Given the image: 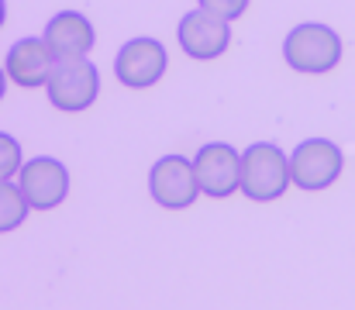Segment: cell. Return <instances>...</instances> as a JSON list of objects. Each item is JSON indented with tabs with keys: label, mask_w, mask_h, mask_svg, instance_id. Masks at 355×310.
<instances>
[{
	"label": "cell",
	"mask_w": 355,
	"mask_h": 310,
	"mask_svg": "<svg viewBox=\"0 0 355 310\" xmlns=\"http://www.w3.org/2000/svg\"><path fill=\"white\" fill-rule=\"evenodd\" d=\"M293 187L290 155L272 141H252L241 152V193L255 204H272Z\"/></svg>",
	"instance_id": "6da1fadb"
},
{
	"label": "cell",
	"mask_w": 355,
	"mask_h": 310,
	"mask_svg": "<svg viewBox=\"0 0 355 310\" xmlns=\"http://www.w3.org/2000/svg\"><path fill=\"white\" fill-rule=\"evenodd\" d=\"M342 52L345 49H342L338 31L318 21L297 24L283 42V59L297 73H328L342 62Z\"/></svg>",
	"instance_id": "7a4b0ae2"
},
{
	"label": "cell",
	"mask_w": 355,
	"mask_h": 310,
	"mask_svg": "<svg viewBox=\"0 0 355 310\" xmlns=\"http://www.w3.org/2000/svg\"><path fill=\"white\" fill-rule=\"evenodd\" d=\"M45 90H49V101L55 110L80 114L101 97V73L87 55L83 59H55Z\"/></svg>",
	"instance_id": "3957f363"
},
{
	"label": "cell",
	"mask_w": 355,
	"mask_h": 310,
	"mask_svg": "<svg viewBox=\"0 0 355 310\" xmlns=\"http://www.w3.org/2000/svg\"><path fill=\"white\" fill-rule=\"evenodd\" d=\"M342 166H345V155L335 141L328 138H307L300 141L293 152H290V173H293V187L307 190V193H318V190H328L338 176H342Z\"/></svg>",
	"instance_id": "277c9868"
},
{
	"label": "cell",
	"mask_w": 355,
	"mask_h": 310,
	"mask_svg": "<svg viewBox=\"0 0 355 310\" xmlns=\"http://www.w3.org/2000/svg\"><path fill=\"white\" fill-rule=\"evenodd\" d=\"M148 193H152L155 204L166 207V210L193 207V200L200 197L193 159H187V155H162L152 166V173H148Z\"/></svg>",
	"instance_id": "5b68a950"
},
{
	"label": "cell",
	"mask_w": 355,
	"mask_h": 310,
	"mask_svg": "<svg viewBox=\"0 0 355 310\" xmlns=\"http://www.w3.org/2000/svg\"><path fill=\"white\" fill-rule=\"evenodd\" d=\"M193 169L204 197L225 200L235 190H241V152L232 148L228 141L200 145V152L193 155Z\"/></svg>",
	"instance_id": "8992f818"
},
{
	"label": "cell",
	"mask_w": 355,
	"mask_h": 310,
	"mask_svg": "<svg viewBox=\"0 0 355 310\" xmlns=\"http://www.w3.org/2000/svg\"><path fill=\"white\" fill-rule=\"evenodd\" d=\"M17 187L31 210H52L69 197V169L52 155H35L21 166Z\"/></svg>",
	"instance_id": "52a82bcc"
},
{
	"label": "cell",
	"mask_w": 355,
	"mask_h": 310,
	"mask_svg": "<svg viewBox=\"0 0 355 310\" xmlns=\"http://www.w3.org/2000/svg\"><path fill=\"white\" fill-rule=\"evenodd\" d=\"M176 38H180V49L190 59L211 62V59H218V55L228 52V45H232V21H225V17L197 7V10L183 14V21L176 28Z\"/></svg>",
	"instance_id": "ba28073f"
},
{
	"label": "cell",
	"mask_w": 355,
	"mask_h": 310,
	"mask_svg": "<svg viewBox=\"0 0 355 310\" xmlns=\"http://www.w3.org/2000/svg\"><path fill=\"white\" fill-rule=\"evenodd\" d=\"M169 55L162 49V42L155 38H131L124 42L114 55V76L118 83L131 87V90H148L166 76Z\"/></svg>",
	"instance_id": "9c48e42d"
},
{
	"label": "cell",
	"mask_w": 355,
	"mask_h": 310,
	"mask_svg": "<svg viewBox=\"0 0 355 310\" xmlns=\"http://www.w3.org/2000/svg\"><path fill=\"white\" fill-rule=\"evenodd\" d=\"M52 66H55V52L49 49L45 38H21L7 49V80L24 87V90H35V87H45L49 76H52Z\"/></svg>",
	"instance_id": "30bf717a"
},
{
	"label": "cell",
	"mask_w": 355,
	"mask_h": 310,
	"mask_svg": "<svg viewBox=\"0 0 355 310\" xmlns=\"http://www.w3.org/2000/svg\"><path fill=\"white\" fill-rule=\"evenodd\" d=\"M42 38L49 42V49L55 52V59H83L97 45V31H94L90 17L80 14V10H59L45 24V35Z\"/></svg>",
	"instance_id": "8fae6325"
},
{
	"label": "cell",
	"mask_w": 355,
	"mask_h": 310,
	"mask_svg": "<svg viewBox=\"0 0 355 310\" xmlns=\"http://www.w3.org/2000/svg\"><path fill=\"white\" fill-rule=\"evenodd\" d=\"M28 210H31V207H28V200H24L21 187L10 183V180H3V183H0V234L21 227L24 217H28Z\"/></svg>",
	"instance_id": "7c38bea8"
},
{
	"label": "cell",
	"mask_w": 355,
	"mask_h": 310,
	"mask_svg": "<svg viewBox=\"0 0 355 310\" xmlns=\"http://www.w3.org/2000/svg\"><path fill=\"white\" fill-rule=\"evenodd\" d=\"M24 166V155H21V141L7 131H0V183L3 180H17Z\"/></svg>",
	"instance_id": "4fadbf2b"
},
{
	"label": "cell",
	"mask_w": 355,
	"mask_h": 310,
	"mask_svg": "<svg viewBox=\"0 0 355 310\" xmlns=\"http://www.w3.org/2000/svg\"><path fill=\"white\" fill-rule=\"evenodd\" d=\"M197 3H200L204 10L225 17V21H238V17L248 10V0H197Z\"/></svg>",
	"instance_id": "5bb4252c"
},
{
	"label": "cell",
	"mask_w": 355,
	"mask_h": 310,
	"mask_svg": "<svg viewBox=\"0 0 355 310\" xmlns=\"http://www.w3.org/2000/svg\"><path fill=\"white\" fill-rule=\"evenodd\" d=\"M3 94H7V69L0 66V101H3Z\"/></svg>",
	"instance_id": "9a60e30c"
},
{
	"label": "cell",
	"mask_w": 355,
	"mask_h": 310,
	"mask_svg": "<svg viewBox=\"0 0 355 310\" xmlns=\"http://www.w3.org/2000/svg\"><path fill=\"white\" fill-rule=\"evenodd\" d=\"M3 21H7V3L0 0V28H3Z\"/></svg>",
	"instance_id": "2e32d148"
}]
</instances>
